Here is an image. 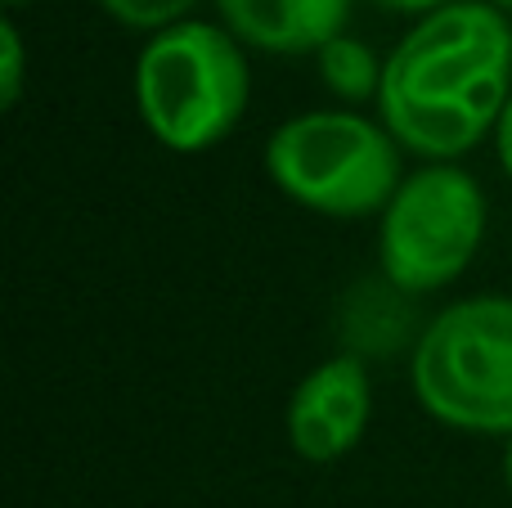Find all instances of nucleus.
Masks as SVG:
<instances>
[{
    "instance_id": "1",
    "label": "nucleus",
    "mask_w": 512,
    "mask_h": 508,
    "mask_svg": "<svg viewBox=\"0 0 512 508\" xmlns=\"http://www.w3.org/2000/svg\"><path fill=\"white\" fill-rule=\"evenodd\" d=\"M512 99V18L490 0H454L418 18L382 68L378 117L405 153L459 162Z\"/></svg>"
},
{
    "instance_id": "2",
    "label": "nucleus",
    "mask_w": 512,
    "mask_h": 508,
    "mask_svg": "<svg viewBox=\"0 0 512 508\" xmlns=\"http://www.w3.org/2000/svg\"><path fill=\"white\" fill-rule=\"evenodd\" d=\"M131 95L144 131L162 149L198 158L230 140L252 104L248 45L225 23H171L140 45Z\"/></svg>"
},
{
    "instance_id": "3",
    "label": "nucleus",
    "mask_w": 512,
    "mask_h": 508,
    "mask_svg": "<svg viewBox=\"0 0 512 508\" xmlns=\"http://www.w3.org/2000/svg\"><path fill=\"white\" fill-rule=\"evenodd\" d=\"M265 176L288 203L333 221L382 216L405 185V149L355 108H310L279 122L265 140Z\"/></svg>"
},
{
    "instance_id": "4",
    "label": "nucleus",
    "mask_w": 512,
    "mask_h": 508,
    "mask_svg": "<svg viewBox=\"0 0 512 508\" xmlns=\"http://www.w3.org/2000/svg\"><path fill=\"white\" fill-rule=\"evenodd\" d=\"M409 392L441 428L512 437V297L441 306L409 347Z\"/></svg>"
},
{
    "instance_id": "5",
    "label": "nucleus",
    "mask_w": 512,
    "mask_h": 508,
    "mask_svg": "<svg viewBox=\"0 0 512 508\" xmlns=\"http://www.w3.org/2000/svg\"><path fill=\"white\" fill-rule=\"evenodd\" d=\"M486 189L459 162L409 171L378 216V275L405 297L450 288L486 243Z\"/></svg>"
},
{
    "instance_id": "6",
    "label": "nucleus",
    "mask_w": 512,
    "mask_h": 508,
    "mask_svg": "<svg viewBox=\"0 0 512 508\" xmlns=\"http://www.w3.org/2000/svg\"><path fill=\"white\" fill-rule=\"evenodd\" d=\"M369 419L373 378L360 356L342 351V356H328L315 369H306L301 383L292 387L288 410H283V437L297 459L324 468L360 446Z\"/></svg>"
},
{
    "instance_id": "7",
    "label": "nucleus",
    "mask_w": 512,
    "mask_h": 508,
    "mask_svg": "<svg viewBox=\"0 0 512 508\" xmlns=\"http://www.w3.org/2000/svg\"><path fill=\"white\" fill-rule=\"evenodd\" d=\"M351 9L355 0H216L221 23L261 54H319L346 32Z\"/></svg>"
},
{
    "instance_id": "8",
    "label": "nucleus",
    "mask_w": 512,
    "mask_h": 508,
    "mask_svg": "<svg viewBox=\"0 0 512 508\" xmlns=\"http://www.w3.org/2000/svg\"><path fill=\"white\" fill-rule=\"evenodd\" d=\"M382 68H387V59H378V54L351 32L333 36V41L315 54L319 86H324L337 104H373L378 108Z\"/></svg>"
},
{
    "instance_id": "9",
    "label": "nucleus",
    "mask_w": 512,
    "mask_h": 508,
    "mask_svg": "<svg viewBox=\"0 0 512 508\" xmlns=\"http://www.w3.org/2000/svg\"><path fill=\"white\" fill-rule=\"evenodd\" d=\"M95 5L104 9L108 18H117L122 27H131V32L153 36L171 23L194 18V9L203 5V0H95Z\"/></svg>"
},
{
    "instance_id": "10",
    "label": "nucleus",
    "mask_w": 512,
    "mask_h": 508,
    "mask_svg": "<svg viewBox=\"0 0 512 508\" xmlns=\"http://www.w3.org/2000/svg\"><path fill=\"white\" fill-rule=\"evenodd\" d=\"M23 81H27L23 32H18L14 14H5L0 18V104L18 108V99H23Z\"/></svg>"
},
{
    "instance_id": "11",
    "label": "nucleus",
    "mask_w": 512,
    "mask_h": 508,
    "mask_svg": "<svg viewBox=\"0 0 512 508\" xmlns=\"http://www.w3.org/2000/svg\"><path fill=\"white\" fill-rule=\"evenodd\" d=\"M495 158H499V171L512 180V99L504 104V113H499V122H495Z\"/></svg>"
},
{
    "instance_id": "12",
    "label": "nucleus",
    "mask_w": 512,
    "mask_h": 508,
    "mask_svg": "<svg viewBox=\"0 0 512 508\" xmlns=\"http://www.w3.org/2000/svg\"><path fill=\"white\" fill-rule=\"evenodd\" d=\"M378 9H387V14H409V18H427L436 14V9L454 5V0H373Z\"/></svg>"
},
{
    "instance_id": "13",
    "label": "nucleus",
    "mask_w": 512,
    "mask_h": 508,
    "mask_svg": "<svg viewBox=\"0 0 512 508\" xmlns=\"http://www.w3.org/2000/svg\"><path fill=\"white\" fill-rule=\"evenodd\" d=\"M504 486L512 495V437H504Z\"/></svg>"
},
{
    "instance_id": "14",
    "label": "nucleus",
    "mask_w": 512,
    "mask_h": 508,
    "mask_svg": "<svg viewBox=\"0 0 512 508\" xmlns=\"http://www.w3.org/2000/svg\"><path fill=\"white\" fill-rule=\"evenodd\" d=\"M490 5H495V9H504V14L512 18V0H490Z\"/></svg>"
},
{
    "instance_id": "15",
    "label": "nucleus",
    "mask_w": 512,
    "mask_h": 508,
    "mask_svg": "<svg viewBox=\"0 0 512 508\" xmlns=\"http://www.w3.org/2000/svg\"><path fill=\"white\" fill-rule=\"evenodd\" d=\"M18 5H32V0H5V9H18Z\"/></svg>"
}]
</instances>
